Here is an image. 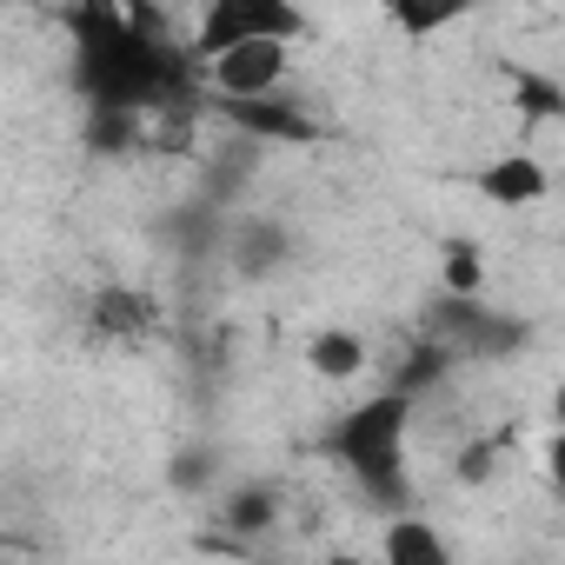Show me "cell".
<instances>
[{"mask_svg": "<svg viewBox=\"0 0 565 565\" xmlns=\"http://www.w3.org/2000/svg\"><path fill=\"white\" fill-rule=\"evenodd\" d=\"M472 193H486L492 206H532V200H545V167L525 153H499L472 173Z\"/></svg>", "mask_w": 565, "mask_h": 565, "instance_id": "cell-6", "label": "cell"}, {"mask_svg": "<svg viewBox=\"0 0 565 565\" xmlns=\"http://www.w3.org/2000/svg\"><path fill=\"white\" fill-rule=\"evenodd\" d=\"M320 565H373V558H360V552H327Z\"/></svg>", "mask_w": 565, "mask_h": 565, "instance_id": "cell-11", "label": "cell"}, {"mask_svg": "<svg viewBox=\"0 0 565 565\" xmlns=\"http://www.w3.org/2000/svg\"><path fill=\"white\" fill-rule=\"evenodd\" d=\"M287 67H294V47H287V41H246V47H226L220 61H206L213 87H220L233 107L273 100L279 87H287Z\"/></svg>", "mask_w": 565, "mask_h": 565, "instance_id": "cell-4", "label": "cell"}, {"mask_svg": "<svg viewBox=\"0 0 565 565\" xmlns=\"http://www.w3.org/2000/svg\"><path fill=\"white\" fill-rule=\"evenodd\" d=\"M307 34V21H300V8H287V0H213V8L200 14V28H193V47H186V61L200 54V61H220L226 47H246V41H300Z\"/></svg>", "mask_w": 565, "mask_h": 565, "instance_id": "cell-3", "label": "cell"}, {"mask_svg": "<svg viewBox=\"0 0 565 565\" xmlns=\"http://www.w3.org/2000/svg\"><path fill=\"white\" fill-rule=\"evenodd\" d=\"M0 565H14V558H0Z\"/></svg>", "mask_w": 565, "mask_h": 565, "instance_id": "cell-12", "label": "cell"}, {"mask_svg": "<svg viewBox=\"0 0 565 565\" xmlns=\"http://www.w3.org/2000/svg\"><path fill=\"white\" fill-rule=\"evenodd\" d=\"M406 426H413V393H399V386L360 399V406L340 413V426H333V459H340V466L360 479V492H366L373 505H386V512L406 505V466H413Z\"/></svg>", "mask_w": 565, "mask_h": 565, "instance_id": "cell-2", "label": "cell"}, {"mask_svg": "<svg viewBox=\"0 0 565 565\" xmlns=\"http://www.w3.org/2000/svg\"><path fill=\"white\" fill-rule=\"evenodd\" d=\"M307 360H313L320 380H353V373H366V340L353 327H320L307 340Z\"/></svg>", "mask_w": 565, "mask_h": 565, "instance_id": "cell-7", "label": "cell"}, {"mask_svg": "<svg viewBox=\"0 0 565 565\" xmlns=\"http://www.w3.org/2000/svg\"><path fill=\"white\" fill-rule=\"evenodd\" d=\"M147 320H153L147 294H100L94 300V327H107V333H140Z\"/></svg>", "mask_w": 565, "mask_h": 565, "instance_id": "cell-9", "label": "cell"}, {"mask_svg": "<svg viewBox=\"0 0 565 565\" xmlns=\"http://www.w3.org/2000/svg\"><path fill=\"white\" fill-rule=\"evenodd\" d=\"M226 519H233V525H266V519H273V499H266V492H253V499L239 492V499L226 505Z\"/></svg>", "mask_w": 565, "mask_h": 565, "instance_id": "cell-10", "label": "cell"}, {"mask_svg": "<svg viewBox=\"0 0 565 565\" xmlns=\"http://www.w3.org/2000/svg\"><path fill=\"white\" fill-rule=\"evenodd\" d=\"M439 266H446V287L452 294H479L486 287V253H479V239H446L439 246Z\"/></svg>", "mask_w": 565, "mask_h": 565, "instance_id": "cell-8", "label": "cell"}, {"mask_svg": "<svg viewBox=\"0 0 565 565\" xmlns=\"http://www.w3.org/2000/svg\"><path fill=\"white\" fill-rule=\"evenodd\" d=\"M380 565H452V545L433 519L419 512H393L386 539H380Z\"/></svg>", "mask_w": 565, "mask_h": 565, "instance_id": "cell-5", "label": "cell"}, {"mask_svg": "<svg viewBox=\"0 0 565 565\" xmlns=\"http://www.w3.org/2000/svg\"><path fill=\"white\" fill-rule=\"evenodd\" d=\"M74 81L94 100V114H140L173 100L193 81V61L153 41L147 14H81L74 21Z\"/></svg>", "mask_w": 565, "mask_h": 565, "instance_id": "cell-1", "label": "cell"}]
</instances>
